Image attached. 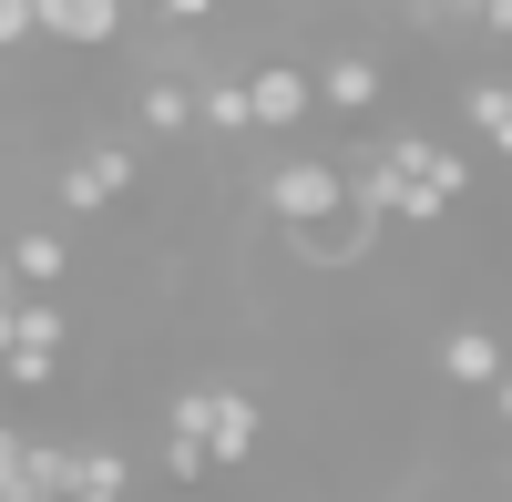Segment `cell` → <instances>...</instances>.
Segmentation results:
<instances>
[{"label":"cell","mask_w":512,"mask_h":502,"mask_svg":"<svg viewBox=\"0 0 512 502\" xmlns=\"http://www.w3.org/2000/svg\"><path fill=\"white\" fill-rule=\"evenodd\" d=\"M267 216L287 226V236H308V226H328V216H349V164L338 154H287V164H267Z\"/></svg>","instance_id":"obj_1"},{"label":"cell","mask_w":512,"mask_h":502,"mask_svg":"<svg viewBox=\"0 0 512 502\" xmlns=\"http://www.w3.org/2000/svg\"><path fill=\"white\" fill-rule=\"evenodd\" d=\"M0 349H11V390H52V380H62V349H72V318H62V298H21V287H11Z\"/></svg>","instance_id":"obj_2"},{"label":"cell","mask_w":512,"mask_h":502,"mask_svg":"<svg viewBox=\"0 0 512 502\" xmlns=\"http://www.w3.org/2000/svg\"><path fill=\"white\" fill-rule=\"evenodd\" d=\"M134 175H144V154L103 134V144H72V154L52 164V195H62V216H103V205L134 195Z\"/></svg>","instance_id":"obj_3"},{"label":"cell","mask_w":512,"mask_h":502,"mask_svg":"<svg viewBox=\"0 0 512 502\" xmlns=\"http://www.w3.org/2000/svg\"><path fill=\"white\" fill-rule=\"evenodd\" d=\"M256 134H297V123L318 113V72L308 62H256Z\"/></svg>","instance_id":"obj_4"},{"label":"cell","mask_w":512,"mask_h":502,"mask_svg":"<svg viewBox=\"0 0 512 502\" xmlns=\"http://www.w3.org/2000/svg\"><path fill=\"white\" fill-rule=\"evenodd\" d=\"M123 31H134L123 0H41V41H62V52H113Z\"/></svg>","instance_id":"obj_5"},{"label":"cell","mask_w":512,"mask_h":502,"mask_svg":"<svg viewBox=\"0 0 512 502\" xmlns=\"http://www.w3.org/2000/svg\"><path fill=\"white\" fill-rule=\"evenodd\" d=\"M134 123H144L154 144H175V134H205V103H195L185 72H144L134 82Z\"/></svg>","instance_id":"obj_6"},{"label":"cell","mask_w":512,"mask_h":502,"mask_svg":"<svg viewBox=\"0 0 512 502\" xmlns=\"http://www.w3.org/2000/svg\"><path fill=\"white\" fill-rule=\"evenodd\" d=\"M287 246H297V267H328V277H338V267H359L369 246H379V216H369V205L349 195V216H328V226H308V236H287Z\"/></svg>","instance_id":"obj_7"},{"label":"cell","mask_w":512,"mask_h":502,"mask_svg":"<svg viewBox=\"0 0 512 502\" xmlns=\"http://www.w3.org/2000/svg\"><path fill=\"white\" fill-rule=\"evenodd\" d=\"M441 380H451V390H482V400H492V390L512 380V359H502V339H492L482 318H472V328H451V339H441Z\"/></svg>","instance_id":"obj_8"},{"label":"cell","mask_w":512,"mask_h":502,"mask_svg":"<svg viewBox=\"0 0 512 502\" xmlns=\"http://www.w3.org/2000/svg\"><path fill=\"white\" fill-rule=\"evenodd\" d=\"M216 472H246L256 462V441H267V410H256V390H236V380H216Z\"/></svg>","instance_id":"obj_9"},{"label":"cell","mask_w":512,"mask_h":502,"mask_svg":"<svg viewBox=\"0 0 512 502\" xmlns=\"http://www.w3.org/2000/svg\"><path fill=\"white\" fill-rule=\"evenodd\" d=\"M62 277H72V236L62 226H21L11 236V287H21V298H52Z\"/></svg>","instance_id":"obj_10"},{"label":"cell","mask_w":512,"mask_h":502,"mask_svg":"<svg viewBox=\"0 0 512 502\" xmlns=\"http://www.w3.org/2000/svg\"><path fill=\"white\" fill-rule=\"evenodd\" d=\"M379 93H390V72H379L369 52H328L318 62V103L328 113H379Z\"/></svg>","instance_id":"obj_11"},{"label":"cell","mask_w":512,"mask_h":502,"mask_svg":"<svg viewBox=\"0 0 512 502\" xmlns=\"http://www.w3.org/2000/svg\"><path fill=\"white\" fill-rule=\"evenodd\" d=\"M195 103H205V134H216V144H246L256 134V82L246 72H205Z\"/></svg>","instance_id":"obj_12"},{"label":"cell","mask_w":512,"mask_h":502,"mask_svg":"<svg viewBox=\"0 0 512 502\" xmlns=\"http://www.w3.org/2000/svg\"><path fill=\"white\" fill-rule=\"evenodd\" d=\"M461 113H472V134L492 154H512V82H461Z\"/></svg>","instance_id":"obj_13"},{"label":"cell","mask_w":512,"mask_h":502,"mask_svg":"<svg viewBox=\"0 0 512 502\" xmlns=\"http://www.w3.org/2000/svg\"><path fill=\"white\" fill-rule=\"evenodd\" d=\"M0 41H11V52L41 41V0H0Z\"/></svg>","instance_id":"obj_14"},{"label":"cell","mask_w":512,"mask_h":502,"mask_svg":"<svg viewBox=\"0 0 512 502\" xmlns=\"http://www.w3.org/2000/svg\"><path fill=\"white\" fill-rule=\"evenodd\" d=\"M216 11H226V0H154L164 31H195V21H216Z\"/></svg>","instance_id":"obj_15"},{"label":"cell","mask_w":512,"mask_h":502,"mask_svg":"<svg viewBox=\"0 0 512 502\" xmlns=\"http://www.w3.org/2000/svg\"><path fill=\"white\" fill-rule=\"evenodd\" d=\"M492 421H502V431H512V380H502V390H492Z\"/></svg>","instance_id":"obj_16"},{"label":"cell","mask_w":512,"mask_h":502,"mask_svg":"<svg viewBox=\"0 0 512 502\" xmlns=\"http://www.w3.org/2000/svg\"><path fill=\"white\" fill-rule=\"evenodd\" d=\"M390 502H410V492H390Z\"/></svg>","instance_id":"obj_17"}]
</instances>
